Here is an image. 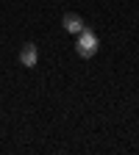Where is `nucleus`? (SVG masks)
I'll return each mask as SVG.
<instances>
[{"instance_id":"obj_2","label":"nucleus","mask_w":139,"mask_h":155,"mask_svg":"<svg viewBox=\"0 0 139 155\" xmlns=\"http://www.w3.org/2000/svg\"><path fill=\"white\" fill-rule=\"evenodd\" d=\"M36 61H39V47L33 42L23 45V50H19V64L23 67H36Z\"/></svg>"},{"instance_id":"obj_1","label":"nucleus","mask_w":139,"mask_h":155,"mask_svg":"<svg viewBox=\"0 0 139 155\" xmlns=\"http://www.w3.org/2000/svg\"><path fill=\"white\" fill-rule=\"evenodd\" d=\"M75 36H78V42H75V53L81 55V58H92V55L97 53V47H100V39H97V33H95L92 28L84 25V31H78Z\"/></svg>"},{"instance_id":"obj_3","label":"nucleus","mask_w":139,"mask_h":155,"mask_svg":"<svg viewBox=\"0 0 139 155\" xmlns=\"http://www.w3.org/2000/svg\"><path fill=\"white\" fill-rule=\"evenodd\" d=\"M61 25H64L67 33H78V31H84V19L78 17L75 11H67V14L61 17Z\"/></svg>"}]
</instances>
